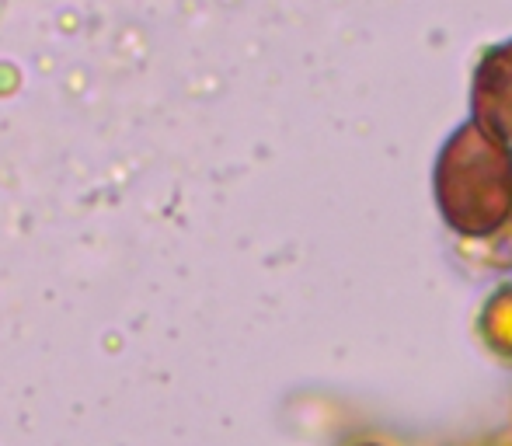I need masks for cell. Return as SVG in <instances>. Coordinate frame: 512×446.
<instances>
[{
	"mask_svg": "<svg viewBox=\"0 0 512 446\" xmlns=\"http://www.w3.org/2000/svg\"><path fill=\"white\" fill-rule=\"evenodd\" d=\"M349 446H384V443H377V440H356V443H349Z\"/></svg>",
	"mask_w": 512,
	"mask_h": 446,
	"instance_id": "5b68a950",
	"label": "cell"
},
{
	"mask_svg": "<svg viewBox=\"0 0 512 446\" xmlns=\"http://www.w3.org/2000/svg\"><path fill=\"white\" fill-rule=\"evenodd\" d=\"M474 251H478L474 258H478L485 269L502 272V276H512V220L506 223V230H502V234L492 237V241L474 244Z\"/></svg>",
	"mask_w": 512,
	"mask_h": 446,
	"instance_id": "277c9868",
	"label": "cell"
},
{
	"mask_svg": "<svg viewBox=\"0 0 512 446\" xmlns=\"http://www.w3.org/2000/svg\"><path fill=\"white\" fill-rule=\"evenodd\" d=\"M502 446H512V443H502Z\"/></svg>",
	"mask_w": 512,
	"mask_h": 446,
	"instance_id": "8992f818",
	"label": "cell"
},
{
	"mask_svg": "<svg viewBox=\"0 0 512 446\" xmlns=\"http://www.w3.org/2000/svg\"><path fill=\"white\" fill-rule=\"evenodd\" d=\"M474 332H478L481 345L502 366L512 370V276L499 279L485 293V300L478 307V318H474Z\"/></svg>",
	"mask_w": 512,
	"mask_h": 446,
	"instance_id": "3957f363",
	"label": "cell"
},
{
	"mask_svg": "<svg viewBox=\"0 0 512 446\" xmlns=\"http://www.w3.org/2000/svg\"><path fill=\"white\" fill-rule=\"evenodd\" d=\"M467 119L512 150V35L488 46L474 63Z\"/></svg>",
	"mask_w": 512,
	"mask_h": 446,
	"instance_id": "7a4b0ae2",
	"label": "cell"
},
{
	"mask_svg": "<svg viewBox=\"0 0 512 446\" xmlns=\"http://www.w3.org/2000/svg\"><path fill=\"white\" fill-rule=\"evenodd\" d=\"M432 203L464 244L492 241L512 220V150L464 119L436 150Z\"/></svg>",
	"mask_w": 512,
	"mask_h": 446,
	"instance_id": "6da1fadb",
	"label": "cell"
}]
</instances>
